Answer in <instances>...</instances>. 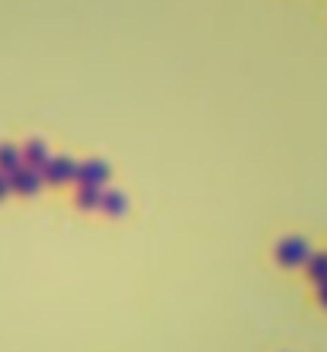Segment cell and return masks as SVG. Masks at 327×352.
<instances>
[{"label": "cell", "instance_id": "obj_1", "mask_svg": "<svg viewBox=\"0 0 327 352\" xmlns=\"http://www.w3.org/2000/svg\"><path fill=\"white\" fill-rule=\"evenodd\" d=\"M39 173L48 183H71V179H77V164L71 157H48Z\"/></svg>", "mask_w": 327, "mask_h": 352}, {"label": "cell", "instance_id": "obj_2", "mask_svg": "<svg viewBox=\"0 0 327 352\" xmlns=\"http://www.w3.org/2000/svg\"><path fill=\"white\" fill-rule=\"evenodd\" d=\"M7 179H10V192H19V195H36L39 186H42V173L32 170V167H26V164H23L19 170H13Z\"/></svg>", "mask_w": 327, "mask_h": 352}, {"label": "cell", "instance_id": "obj_3", "mask_svg": "<svg viewBox=\"0 0 327 352\" xmlns=\"http://www.w3.org/2000/svg\"><path fill=\"white\" fill-rule=\"evenodd\" d=\"M106 179H109V167H106L103 160H87L77 167V183L81 186H96V189H103Z\"/></svg>", "mask_w": 327, "mask_h": 352}, {"label": "cell", "instance_id": "obj_4", "mask_svg": "<svg viewBox=\"0 0 327 352\" xmlns=\"http://www.w3.org/2000/svg\"><path fill=\"white\" fill-rule=\"evenodd\" d=\"M276 256H279L282 263L295 266V263L308 260V247H305V241H282V243H279V250H276Z\"/></svg>", "mask_w": 327, "mask_h": 352}, {"label": "cell", "instance_id": "obj_5", "mask_svg": "<svg viewBox=\"0 0 327 352\" xmlns=\"http://www.w3.org/2000/svg\"><path fill=\"white\" fill-rule=\"evenodd\" d=\"M19 154H23V164H26V167H32V170H42V167H45V160L52 157L42 141H29V144L19 151Z\"/></svg>", "mask_w": 327, "mask_h": 352}, {"label": "cell", "instance_id": "obj_6", "mask_svg": "<svg viewBox=\"0 0 327 352\" xmlns=\"http://www.w3.org/2000/svg\"><path fill=\"white\" fill-rule=\"evenodd\" d=\"M103 212H109V214H122L125 208H129V199L122 192H116V189H103V205H100Z\"/></svg>", "mask_w": 327, "mask_h": 352}, {"label": "cell", "instance_id": "obj_7", "mask_svg": "<svg viewBox=\"0 0 327 352\" xmlns=\"http://www.w3.org/2000/svg\"><path fill=\"white\" fill-rule=\"evenodd\" d=\"M23 167V154H19L17 148H10V144H3L0 148V173H13V170Z\"/></svg>", "mask_w": 327, "mask_h": 352}, {"label": "cell", "instance_id": "obj_8", "mask_svg": "<svg viewBox=\"0 0 327 352\" xmlns=\"http://www.w3.org/2000/svg\"><path fill=\"white\" fill-rule=\"evenodd\" d=\"M77 205H81V208H100V205H103V189H96V186H81Z\"/></svg>", "mask_w": 327, "mask_h": 352}, {"label": "cell", "instance_id": "obj_9", "mask_svg": "<svg viewBox=\"0 0 327 352\" xmlns=\"http://www.w3.org/2000/svg\"><path fill=\"white\" fill-rule=\"evenodd\" d=\"M311 276L327 278V256H315V260H311Z\"/></svg>", "mask_w": 327, "mask_h": 352}, {"label": "cell", "instance_id": "obj_10", "mask_svg": "<svg viewBox=\"0 0 327 352\" xmlns=\"http://www.w3.org/2000/svg\"><path fill=\"white\" fill-rule=\"evenodd\" d=\"M10 192V179H7V173H0V199Z\"/></svg>", "mask_w": 327, "mask_h": 352}]
</instances>
